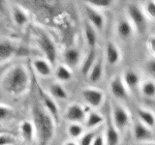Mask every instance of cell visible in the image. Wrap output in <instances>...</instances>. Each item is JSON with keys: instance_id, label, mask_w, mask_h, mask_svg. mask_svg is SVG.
I'll return each instance as SVG.
<instances>
[{"instance_id": "1", "label": "cell", "mask_w": 155, "mask_h": 145, "mask_svg": "<svg viewBox=\"0 0 155 145\" xmlns=\"http://www.w3.org/2000/svg\"><path fill=\"white\" fill-rule=\"evenodd\" d=\"M32 118L39 145H48L55 133L54 120L45 108L38 104H35L32 108Z\"/></svg>"}, {"instance_id": "2", "label": "cell", "mask_w": 155, "mask_h": 145, "mask_svg": "<svg viewBox=\"0 0 155 145\" xmlns=\"http://www.w3.org/2000/svg\"><path fill=\"white\" fill-rule=\"evenodd\" d=\"M30 79L26 69L21 65H17L10 69L3 79V88L8 93L19 96L27 91Z\"/></svg>"}, {"instance_id": "3", "label": "cell", "mask_w": 155, "mask_h": 145, "mask_svg": "<svg viewBox=\"0 0 155 145\" xmlns=\"http://www.w3.org/2000/svg\"><path fill=\"white\" fill-rule=\"evenodd\" d=\"M38 46L40 50L46 56L47 61L50 63L51 66L55 64L56 57H57V50L55 44L53 43L51 38L48 35L46 32H39L38 34Z\"/></svg>"}, {"instance_id": "4", "label": "cell", "mask_w": 155, "mask_h": 145, "mask_svg": "<svg viewBox=\"0 0 155 145\" xmlns=\"http://www.w3.org/2000/svg\"><path fill=\"white\" fill-rule=\"evenodd\" d=\"M128 14L130 19L134 24L135 28L140 33H143L145 30V27H147V18H145L143 12L137 5L130 4L128 6Z\"/></svg>"}, {"instance_id": "5", "label": "cell", "mask_w": 155, "mask_h": 145, "mask_svg": "<svg viewBox=\"0 0 155 145\" xmlns=\"http://www.w3.org/2000/svg\"><path fill=\"white\" fill-rule=\"evenodd\" d=\"M37 89H38L39 96H40V98H41L42 104L48 110V112L51 114L52 119L54 120V122L58 123V121H59V110H58V106L54 102V100L52 99V97L47 94L40 85H38Z\"/></svg>"}, {"instance_id": "6", "label": "cell", "mask_w": 155, "mask_h": 145, "mask_svg": "<svg viewBox=\"0 0 155 145\" xmlns=\"http://www.w3.org/2000/svg\"><path fill=\"white\" fill-rule=\"evenodd\" d=\"M129 114L122 106L114 105L111 110V122L117 130H122L129 123Z\"/></svg>"}, {"instance_id": "7", "label": "cell", "mask_w": 155, "mask_h": 145, "mask_svg": "<svg viewBox=\"0 0 155 145\" xmlns=\"http://www.w3.org/2000/svg\"><path fill=\"white\" fill-rule=\"evenodd\" d=\"M85 103L91 108H99L104 102V93L96 88H86L82 91Z\"/></svg>"}, {"instance_id": "8", "label": "cell", "mask_w": 155, "mask_h": 145, "mask_svg": "<svg viewBox=\"0 0 155 145\" xmlns=\"http://www.w3.org/2000/svg\"><path fill=\"white\" fill-rule=\"evenodd\" d=\"M85 11H86L87 18H88V22L95 29L102 30L105 25V18L103 14L99 13L96 9L88 6V5H86Z\"/></svg>"}, {"instance_id": "9", "label": "cell", "mask_w": 155, "mask_h": 145, "mask_svg": "<svg viewBox=\"0 0 155 145\" xmlns=\"http://www.w3.org/2000/svg\"><path fill=\"white\" fill-rule=\"evenodd\" d=\"M66 118L73 123H81L85 119V110L80 105L73 104L66 110Z\"/></svg>"}, {"instance_id": "10", "label": "cell", "mask_w": 155, "mask_h": 145, "mask_svg": "<svg viewBox=\"0 0 155 145\" xmlns=\"http://www.w3.org/2000/svg\"><path fill=\"white\" fill-rule=\"evenodd\" d=\"M110 92L116 99H125L127 97V88L120 76H116L111 80L110 84Z\"/></svg>"}, {"instance_id": "11", "label": "cell", "mask_w": 155, "mask_h": 145, "mask_svg": "<svg viewBox=\"0 0 155 145\" xmlns=\"http://www.w3.org/2000/svg\"><path fill=\"white\" fill-rule=\"evenodd\" d=\"M134 137L138 141H149L153 138V133L143 123L137 122L134 126Z\"/></svg>"}, {"instance_id": "12", "label": "cell", "mask_w": 155, "mask_h": 145, "mask_svg": "<svg viewBox=\"0 0 155 145\" xmlns=\"http://www.w3.org/2000/svg\"><path fill=\"white\" fill-rule=\"evenodd\" d=\"M18 50V47L11 41H0V62L9 60Z\"/></svg>"}, {"instance_id": "13", "label": "cell", "mask_w": 155, "mask_h": 145, "mask_svg": "<svg viewBox=\"0 0 155 145\" xmlns=\"http://www.w3.org/2000/svg\"><path fill=\"white\" fill-rule=\"evenodd\" d=\"M106 59L108 64L115 65L120 60V52L118 47L113 42H108L106 47Z\"/></svg>"}, {"instance_id": "14", "label": "cell", "mask_w": 155, "mask_h": 145, "mask_svg": "<svg viewBox=\"0 0 155 145\" xmlns=\"http://www.w3.org/2000/svg\"><path fill=\"white\" fill-rule=\"evenodd\" d=\"M81 54L77 48H68L64 52V60L68 68H74L80 62Z\"/></svg>"}, {"instance_id": "15", "label": "cell", "mask_w": 155, "mask_h": 145, "mask_svg": "<svg viewBox=\"0 0 155 145\" xmlns=\"http://www.w3.org/2000/svg\"><path fill=\"white\" fill-rule=\"evenodd\" d=\"M119 140H120V137H119L118 130H116L114 125L110 121L108 124V127H107V130H106L107 145H118Z\"/></svg>"}, {"instance_id": "16", "label": "cell", "mask_w": 155, "mask_h": 145, "mask_svg": "<svg viewBox=\"0 0 155 145\" xmlns=\"http://www.w3.org/2000/svg\"><path fill=\"white\" fill-rule=\"evenodd\" d=\"M33 67L38 74L42 76H50L51 75V66L47 60L35 59L33 61Z\"/></svg>"}, {"instance_id": "17", "label": "cell", "mask_w": 155, "mask_h": 145, "mask_svg": "<svg viewBox=\"0 0 155 145\" xmlns=\"http://www.w3.org/2000/svg\"><path fill=\"white\" fill-rule=\"evenodd\" d=\"M103 72H104V67H103V61L100 58L97 61H95L93 67L91 68V70L88 74V77L89 80L93 83H96L98 82L102 76H103Z\"/></svg>"}, {"instance_id": "18", "label": "cell", "mask_w": 155, "mask_h": 145, "mask_svg": "<svg viewBox=\"0 0 155 145\" xmlns=\"http://www.w3.org/2000/svg\"><path fill=\"white\" fill-rule=\"evenodd\" d=\"M133 33V26L127 19H121L117 23V34L122 40H127Z\"/></svg>"}, {"instance_id": "19", "label": "cell", "mask_w": 155, "mask_h": 145, "mask_svg": "<svg viewBox=\"0 0 155 145\" xmlns=\"http://www.w3.org/2000/svg\"><path fill=\"white\" fill-rule=\"evenodd\" d=\"M84 35L87 45L91 48H94L97 44V32L96 29L88 21H86L84 24Z\"/></svg>"}, {"instance_id": "20", "label": "cell", "mask_w": 155, "mask_h": 145, "mask_svg": "<svg viewBox=\"0 0 155 145\" xmlns=\"http://www.w3.org/2000/svg\"><path fill=\"white\" fill-rule=\"evenodd\" d=\"M138 115L140 119V123L147 126V128L152 129L154 127V115L152 111L143 109V108H139L138 109Z\"/></svg>"}, {"instance_id": "21", "label": "cell", "mask_w": 155, "mask_h": 145, "mask_svg": "<svg viewBox=\"0 0 155 145\" xmlns=\"http://www.w3.org/2000/svg\"><path fill=\"white\" fill-rule=\"evenodd\" d=\"M96 60V51L94 48H91L90 51L88 52L87 54L85 60L82 63V66L81 68V74L84 76H86L89 74V72L91 70V68L93 67L94 63Z\"/></svg>"}, {"instance_id": "22", "label": "cell", "mask_w": 155, "mask_h": 145, "mask_svg": "<svg viewBox=\"0 0 155 145\" xmlns=\"http://www.w3.org/2000/svg\"><path fill=\"white\" fill-rule=\"evenodd\" d=\"M124 84L130 89H135L140 82V76L134 71H127L124 75Z\"/></svg>"}, {"instance_id": "23", "label": "cell", "mask_w": 155, "mask_h": 145, "mask_svg": "<svg viewBox=\"0 0 155 145\" xmlns=\"http://www.w3.org/2000/svg\"><path fill=\"white\" fill-rule=\"evenodd\" d=\"M104 122V117L96 111H89L86 118L85 126L87 129H93Z\"/></svg>"}, {"instance_id": "24", "label": "cell", "mask_w": 155, "mask_h": 145, "mask_svg": "<svg viewBox=\"0 0 155 145\" xmlns=\"http://www.w3.org/2000/svg\"><path fill=\"white\" fill-rule=\"evenodd\" d=\"M21 133L26 142H31L34 137V127L29 121H24L21 125Z\"/></svg>"}, {"instance_id": "25", "label": "cell", "mask_w": 155, "mask_h": 145, "mask_svg": "<svg viewBox=\"0 0 155 145\" xmlns=\"http://www.w3.org/2000/svg\"><path fill=\"white\" fill-rule=\"evenodd\" d=\"M13 18L17 25L23 26L28 21V17L26 13L19 7H14L13 9Z\"/></svg>"}, {"instance_id": "26", "label": "cell", "mask_w": 155, "mask_h": 145, "mask_svg": "<svg viewBox=\"0 0 155 145\" xmlns=\"http://www.w3.org/2000/svg\"><path fill=\"white\" fill-rule=\"evenodd\" d=\"M56 79L60 81H67L72 79V72L67 66L59 65L55 70Z\"/></svg>"}, {"instance_id": "27", "label": "cell", "mask_w": 155, "mask_h": 145, "mask_svg": "<svg viewBox=\"0 0 155 145\" xmlns=\"http://www.w3.org/2000/svg\"><path fill=\"white\" fill-rule=\"evenodd\" d=\"M50 91H51V96L54 97V98H56V99L66 100L67 97H68V94H67L66 90L64 89V87L60 84H58V83H53L51 86Z\"/></svg>"}, {"instance_id": "28", "label": "cell", "mask_w": 155, "mask_h": 145, "mask_svg": "<svg viewBox=\"0 0 155 145\" xmlns=\"http://www.w3.org/2000/svg\"><path fill=\"white\" fill-rule=\"evenodd\" d=\"M143 94L147 98H153L155 95V84L152 80L145 81L142 86Z\"/></svg>"}, {"instance_id": "29", "label": "cell", "mask_w": 155, "mask_h": 145, "mask_svg": "<svg viewBox=\"0 0 155 145\" xmlns=\"http://www.w3.org/2000/svg\"><path fill=\"white\" fill-rule=\"evenodd\" d=\"M68 134H69L71 137L78 138L84 134V128H82L80 124L73 123L69 126V128H68Z\"/></svg>"}, {"instance_id": "30", "label": "cell", "mask_w": 155, "mask_h": 145, "mask_svg": "<svg viewBox=\"0 0 155 145\" xmlns=\"http://www.w3.org/2000/svg\"><path fill=\"white\" fill-rule=\"evenodd\" d=\"M113 1L110 0H90L87 1V5L92 8H108L110 7Z\"/></svg>"}, {"instance_id": "31", "label": "cell", "mask_w": 155, "mask_h": 145, "mask_svg": "<svg viewBox=\"0 0 155 145\" xmlns=\"http://www.w3.org/2000/svg\"><path fill=\"white\" fill-rule=\"evenodd\" d=\"M144 16L145 18H148L149 19H153L155 18V2L154 1H148L145 4L144 7Z\"/></svg>"}, {"instance_id": "32", "label": "cell", "mask_w": 155, "mask_h": 145, "mask_svg": "<svg viewBox=\"0 0 155 145\" xmlns=\"http://www.w3.org/2000/svg\"><path fill=\"white\" fill-rule=\"evenodd\" d=\"M95 135H96L95 130H90V132L82 134V137H81L80 140V145H91Z\"/></svg>"}, {"instance_id": "33", "label": "cell", "mask_w": 155, "mask_h": 145, "mask_svg": "<svg viewBox=\"0 0 155 145\" xmlns=\"http://www.w3.org/2000/svg\"><path fill=\"white\" fill-rule=\"evenodd\" d=\"M15 143L13 134H4L0 135V145H12Z\"/></svg>"}, {"instance_id": "34", "label": "cell", "mask_w": 155, "mask_h": 145, "mask_svg": "<svg viewBox=\"0 0 155 145\" xmlns=\"http://www.w3.org/2000/svg\"><path fill=\"white\" fill-rule=\"evenodd\" d=\"M13 114V110L8 106L0 105V121L10 118Z\"/></svg>"}, {"instance_id": "35", "label": "cell", "mask_w": 155, "mask_h": 145, "mask_svg": "<svg viewBox=\"0 0 155 145\" xmlns=\"http://www.w3.org/2000/svg\"><path fill=\"white\" fill-rule=\"evenodd\" d=\"M91 145H105L104 137L102 134H100L95 135V137L93 139V141H92V144Z\"/></svg>"}, {"instance_id": "36", "label": "cell", "mask_w": 155, "mask_h": 145, "mask_svg": "<svg viewBox=\"0 0 155 145\" xmlns=\"http://www.w3.org/2000/svg\"><path fill=\"white\" fill-rule=\"evenodd\" d=\"M147 72H149L151 76H154L155 74V61L152 58L151 60H149L147 64Z\"/></svg>"}, {"instance_id": "37", "label": "cell", "mask_w": 155, "mask_h": 145, "mask_svg": "<svg viewBox=\"0 0 155 145\" xmlns=\"http://www.w3.org/2000/svg\"><path fill=\"white\" fill-rule=\"evenodd\" d=\"M148 47L150 48V51L152 52V54H154L155 53V38L153 36L150 38L148 41Z\"/></svg>"}, {"instance_id": "38", "label": "cell", "mask_w": 155, "mask_h": 145, "mask_svg": "<svg viewBox=\"0 0 155 145\" xmlns=\"http://www.w3.org/2000/svg\"><path fill=\"white\" fill-rule=\"evenodd\" d=\"M12 134V133H11V132H9V130H7L3 129V128H0V135H1V134Z\"/></svg>"}, {"instance_id": "39", "label": "cell", "mask_w": 155, "mask_h": 145, "mask_svg": "<svg viewBox=\"0 0 155 145\" xmlns=\"http://www.w3.org/2000/svg\"><path fill=\"white\" fill-rule=\"evenodd\" d=\"M64 145H78V144L74 141H67Z\"/></svg>"}, {"instance_id": "40", "label": "cell", "mask_w": 155, "mask_h": 145, "mask_svg": "<svg viewBox=\"0 0 155 145\" xmlns=\"http://www.w3.org/2000/svg\"><path fill=\"white\" fill-rule=\"evenodd\" d=\"M4 10V4H3V1H0V12H3Z\"/></svg>"}, {"instance_id": "41", "label": "cell", "mask_w": 155, "mask_h": 145, "mask_svg": "<svg viewBox=\"0 0 155 145\" xmlns=\"http://www.w3.org/2000/svg\"><path fill=\"white\" fill-rule=\"evenodd\" d=\"M145 145H155L153 142H150V143H147V144H145Z\"/></svg>"}]
</instances>
